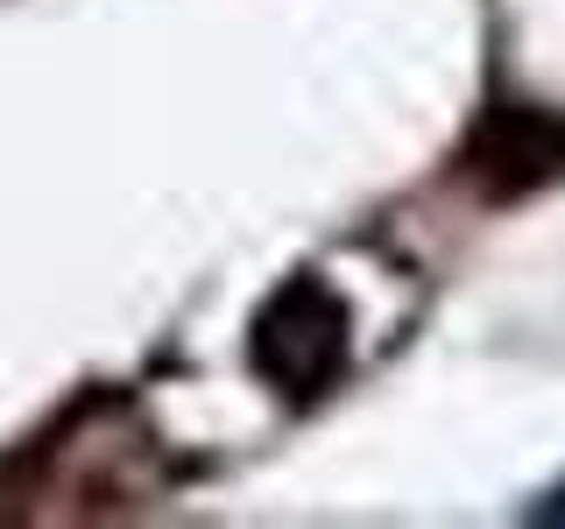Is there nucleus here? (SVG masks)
Listing matches in <instances>:
<instances>
[{
	"label": "nucleus",
	"instance_id": "f257e3e1",
	"mask_svg": "<svg viewBox=\"0 0 565 529\" xmlns=\"http://www.w3.org/2000/svg\"><path fill=\"white\" fill-rule=\"evenodd\" d=\"M247 353H255L262 381L290 388V396H318V388H332V375L347 367V304L318 276H290L269 304L255 311Z\"/></svg>",
	"mask_w": 565,
	"mask_h": 529
},
{
	"label": "nucleus",
	"instance_id": "f03ea898",
	"mask_svg": "<svg viewBox=\"0 0 565 529\" xmlns=\"http://www.w3.org/2000/svg\"><path fill=\"white\" fill-rule=\"evenodd\" d=\"M467 170L481 176L488 198H523V191L565 176V120L530 114V106H502L467 149Z\"/></svg>",
	"mask_w": 565,
	"mask_h": 529
}]
</instances>
